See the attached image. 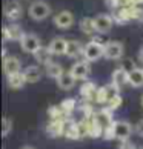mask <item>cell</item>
I'll use <instances>...</instances> for the list:
<instances>
[{"label": "cell", "instance_id": "8d00e7d4", "mask_svg": "<svg viewBox=\"0 0 143 149\" xmlns=\"http://www.w3.org/2000/svg\"><path fill=\"white\" fill-rule=\"evenodd\" d=\"M142 106H143V95H142Z\"/></svg>", "mask_w": 143, "mask_h": 149}, {"label": "cell", "instance_id": "8fae6325", "mask_svg": "<svg viewBox=\"0 0 143 149\" xmlns=\"http://www.w3.org/2000/svg\"><path fill=\"white\" fill-rule=\"evenodd\" d=\"M63 135L66 137V139H69V140H79V139H82L79 121H74L73 118H65Z\"/></svg>", "mask_w": 143, "mask_h": 149}, {"label": "cell", "instance_id": "8992f818", "mask_svg": "<svg viewBox=\"0 0 143 149\" xmlns=\"http://www.w3.org/2000/svg\"><path fill=\"white\" fill-rule=\"evenodd\" d=\"M69 72H71V75H73L75 80H83V81H86L88 77H89V72H91L89 63H88L86 60L77 62V63H74L73 66H71Z\"/></svg>", "mask_w": 143, "mask_h": 149}, {"label": "cell", "instance_id": "5b68a950", "mask_svg": "<svg viewBox=\"0 0 143 149\" xmlns=\"http://www.w3.org/2000/svg\"><path fill=\"white\" fill-rule=\"evenodd\" d=\"M74 14L71 13V11H68V9H63V11H60V13H57L56 15H54V19H52V22H54V25L57 26V28H60V29H68V28H71V26L74 25Z\"/></svg>", "mask_w": 143, "mask_h": 149}, {"label": "cell", "instance_id": "4316f807", "mask_svg": "<svg viewBox=\"0 0 143 149\" xmlns=\"http://www.w3.org/2000/svg\"><path fill=\"white\" fill-rule=\"evenodd\" d=\"M77 106V100L75 98H65V100L60 103V108H62V111L65 114V117L69 118V115L74 112V109Z\"/></svg>", "mask_w": 143, "mask_h": 149}, {"label": "cell", "instance_id": "3957f363", "mask_svg": "<svg viewBox=\"0 0 143 149\" xmlns=\"http://www.w3.org/2000/svg\"><path fill=\"white\" fill-rule=\"evenodd\" d=\"M117 97H120V89L117 86H114L112 83H109V85L98 88L97 95H96V102L100 104H108L109 102H112Z\"/></svg>", "mask_w": 143, "mask_h": 149}, {"label": "cell", "instance_id": "ba28073f", "mask_svg": "<svg viewBox=\"0 0 143 149\" xmlns=\"http://www.w3.org/2000/svg\"><path fill=\"white\" fill-rule=\"evenodd\" d=\"M20 46L22 49H23L25 52H31V54H34L37 49H40L42 48V42H40V38H38L36 34H25L23 38L20 40Z\"/></svg>", "mask_w": 143, "mask_h": 149}, {"label": "cell", "instance_id": "ffe728a7", "mask_svg": "<svg viewBox=\"0 0 143 149\" xmlns=\"http://www.w3.org/2000/svg\"><path fill=\"white\" fill-rule=\"evenodd\" d=\"M63 129H65V120H51L49 125L46 126V132L51 137L63 135Z\"/></svg>", "mask_w": 143, "mask_h": 149}, {"label": "cell", "instance_id": "cb8c5ba5", "mask_svg": "<svg viewBox=\"0 0 143 149\" xmlns=\"http://www.w3.org/2000/svg\"><path fill=\"white\" fill-rule=\"evenodd\" d=\"M45 72H46V75L49 77V79L57 80L59 77L65 72V71H63V68H62V65H60V63H57V62H51V63H48V65H46Z\"/></svg>", "mask_w": 143, "mask_h": 149}, {"label": "cell", "instance_id": "4fadbf2b", "mask_svg": "<svg viewBox=\"0 0 143 149\" xmlns=\"http://www.w3.org/2000/svg\"><path fill=\"white\" fill-rule=\"evenodd\" d=\"M94 118L98 121V125L102 126L103 129H108L109 126L114 123V118H112V111L108 108H103L100 111H97L94 114Z\"/></svg>", "mask_w": 143, "mask_h": 149}, {"label": "cell", "instance_id": "44dd1931", "mask_svg": "<svg viewBox=\"0 0 143 149\" xmlns=\"http://www.w3.org/2000/svg\"><path fill=\"white\" fill-rule=\"evenodd\" d=\"M79 26H80L82 32L86 34V36H94L96 32H97L94 17H83V19L79 22Z\"/></svg>", "mask_w": 143, "mask_h": 149}, {"label": "cell", "instance_id": "d590c367", "mask_svg": "<svg viewBox=\"0 0 143 149\" xmlns=\"http://www.w3.org/2000/svg\"><path fill=\"white\" fill-rule=\"evenodd\" d=\"M20 149H36V148H32V146H28V145H26V146H22Z\"/></svg>", "mask_w": 143, "mask_h": 149}, {"label": "cell", "instance_id": "836d02e7", "mask_svg": "<svg viewBox=\"0 0 143 149\" xmlns=\"http://www.w3.org/2000/svg\"><path fill=\"white\" fill-rule=\"evenodd\" d=\"M120 149H135V146H134V145H131L129 141H123V145L120 146Z\"/></svg>", "mask_w": 143, "mask_h": 149}, {"label": "cell", "instance_id": "7c38bea8", "mask_svg": "<svg viewBox=\"0 0 143 149\" xmlns=\"http://www.w3.org/2000/svg\"><path fill=\"white\" fill-rule=\"evenodd\" d=\"M20 68H22V62H20L19 57L8 56L6 58H3V72L6 75L20 72Z\"/></svg>", "mask_w": 143, "mask_h": 149}, {"label": "cell", "instance_id": "603a6c76", "mask_svg": "<svg viewBox=\"0 0 143 149\" xmlns=\"http://www.w3.org/2000/svg\"><path fill=\"white\" fill-rule=\"evenodd\" d=\"M6 81H8V86L13 88V89H20V88H23V85L26 83L23 72H17V74L6 75Z\"/></svg>", "mask_w": 143, "mask_h": 149}, {"label": "cell", "instance_id": "277c9868", "mask_svg": "<svg viewBox=\"0 0 143 149\" xmlns=\"http://www.w3.org/2000/svg\"><path fill=\"white\" fill-rule=\"evenodd\" d=\"M133 125L126 120H115L112 125V132H114V139H117L120 141H128V139L133 134Z\"/></svg>", "mask_w": 143, "mask_h": 149}, {"label": "cell", "instance_id": "7402d4cb", "mask_svg": "<svg viewBox=\"0 0 143 149\" xmlns=\"http://www.w3.org/2000/svg\"><path fill=\"white\" fill-rule=\"evenodd\" d=\"M34 56V58L37 60V63H40V65H48V63H51L52 60H51V57H52V54H51V51H49V48H45V46H42L40 49H37V51L32 54Z\"/></svg>", "mask_w": 143, "mask_h": 149}, {"label": "cell", "instance_id": "ac0fdd59", "mask_svg": "<svg viewBox=\"0 0 143 149\" xmlns=\"http://www.w3.org/2000/svg\"><path fill=\"white\" fill-rule=\"evenodd\" d=\"M42 74H43L42 69L38 68L37 65H31V66H28V68L23 71L26 83H37V81L42 79Z\"/></svg>", "mask_w": 143, "mask_h": 149}, {"label": "cell", "instance_id": "83f0119b", "mask_svg": "<svg viewBox=\"0 0 143 149\" xmlns=\"http://www.w3.org/2000/svg\"><path fill=\"white\" fill-rule=\"evenodd\" d=\"M48 117L51 120H65V114L62 111V108H60V104H51V106L48 108Z\"/></svg>", "mask_w": 143, "mask_h": 149}, {"label": "cell", "instance_id": "e575fe53", "mask_svg": "<svg viewBox=\"0 0 143 149\" xmlns=\"http://www.w3.org/2000/svg\"><path fill=\"white\" fill-rule=\"evenodd\" d=\"M139 58H140V62L143 63V48H142L140 51H139Z\"/></svg>", "mask_w": 143, "mask_h": 149}, {"label": "cell", "instance_id": "52a82bcc", "mask_svg": "<svg viewBox=\"0 0 143 149\" xmlns=\"http://www.w3.org/2000/svg\"><path fill=\"white\" fill-rule=\"evenodd\" d=\"M123 51H125V48L120 42H106L103 57L108 60H119V58H122Z\"/></svg>", "mask_w": 143, "mask_h": 149}, {"label": "cell", "instance_id": "484cf974", "mask_svg": "<svg viewBox=\"0 0 143 149\" xmlns=\"http://www.w3.org/2000/svg\"><path fill=\"white\" fill-rule=\"evenodd\" d=\"M129 85L134 88L143 86V69L142 68H135L134 71L129 72Z\"/></svg>", "mask_w": 143, "mask_h": 149}, {"label": "cell", "instance_id": "6da1fadb", "mask_svg": "<svg viewBox=\"0 0 143 149\" xmlns=\"http://www.w3.org/2000/svg\"><path fill=\"white\" fill-rule=\"evenodd\" d=\"M103 52H105V43L98 42L97 38H92L89 43L85 45L83 57L86 62H96V60L103 57Z\"/></svg>", "mask_w": 143, "mask_h": 149}, {"label": "cell", "instance_id": "74e56055", "mask_svg": "<svg viewBox=\"0 0 143 149\" xmlns=\"http://www.w3.org/2000/svg\"><path fill=\"white\" fill-rule=\"evenodd\" d=\"M139 149H143V148H139Z\"/></svg>", "mask_w": 143, "mask_h": 149}, {"label": "cell", "instance_id": "e0dca14e", "mask_svg": "<svg viewBox=\"0 0 143 149\" xmlns=\"http://www.w3.org/2000/svg\"><path fill=\"white\" fill-rule=\"evenodd\" d=\"M83 51H85V46L79 40H68V48H66V54L65 56L69 58H77V57L83 56Z\"/></svg>", "mask_w": 143, "mask_h": 149}, {"label": "cell", "instance_id": "7a4b0ae2", "mask_svg": "<svg viewBox=\"0 0 143 149\" xmlns=\"http://www.w3.org/2000/svg\"><path fill=\"white\" fill-rule=\"evenodd\" d=\"M28 14L32 20L42 22V20H45L51 15V6H49L46 2H43V0H37V2L29 5Z\"/></svg>", "mask_w": 143, "mask_h": 149}, {"label": "cell", "instance_id": "9a60e30c", "mask_svg": "<svg viewBox=\"0 0 143 149\" xmlns=\"http://www.w3.org/2000/svg\"><path fill=\"white\" fill-rule=\"evenodd\" d=\"M97 91H98L97 85L94 83V81H91V80H86V81H83V85L80 86V95L83 97L86 102L92 100V98L96 100Z\"/></svg>", "mask_w": 143, "mask_h": 149}, {"label": "cell", "instance_id": "f546056e", "mask_svg": "<svg viewBox=\"0 0 143 149\" xmlns=\"http://www.w3.org/2000/svg\"><path fill=\"white\" fill-rule=\"evenodd\" d=\"M120 68H123L125 71L131 72V71H134L137 66H135V63H134L133 58H123V60H122V66H120Z\"/></svg>", "mask_w": 143, "mask_h": 149}, {"label": "cell", "instance_id": "d4e9b609", "mask_svg": "<svg viewBox=\"0 0 143 149\" xmlns=\"http://www.w3.org/2000/svg\"><path fill=\"white\" fill-rule=\"evenodd\" d=\"M6 29H8V36H9V40L11 42H20L23 38L25 32L22 31V28L19 25H6Z\"/></svg>", "mask_w": 143, "mask_h": 149}, {"label": "cell", "instance_id": "9c48e42d", "mask_svg": "<svg viewBox=\"0 0 143 149\" xmlns=\"http://www.w3.org/2000/svg\"><path fill=\"white\" fill-rule=\"evenodd\" d=\"M94 22H96V28H97V32L100 34H106V32L111 31L112 25H114V17L109 14H97L94 17Z\"/></svg>", "mask_w": 143, "mask_h": 149}, {"label": "cell", "instance_id": "30bf717a", "mask_svg": "<svg viewBox=\"0 0 143 149\" xmlns=\"http://www.w3.org/2000/svg\"><path fill=\"white\" fill-rule=\"evenodd\" d=\"M3 14L6 15V19H9V20H19L22 17V14H23V8H22V5L17 0H11V2L5 3Z\"/></svg>", "mask_w": 143, "mask_h": 149}, {"label": "cell", "instance_id": "d6986e66", "mask_svg": "<svg viewBox=\"0 0 143 149\" xmlns=\"http://www.w3.org/2000/svg\"><path fill=\"white\" fill-rule=\"evenodd\" d=\"M56 81H57V86L62 91H69V89H73V88H74L77 80L71 75V72H63Z\"/></svg>", "mask_w": 143, "mask_h": 149}, {"label": "cell", "instance_id": "1f68e13d", "mask_svg": "<svg viewBox=\"0 0 143 149\" xmlns=\"http://www.w3.org/2000/svg\"><path fill=\"white\" fill-rule=\"evenodd\" d=\"M134 131H135V132H137V134H139L140 137H143V118L137 121V125H135Z\"/></svg>", "mask_w": 143, "mask_h": 149}, {"label": "cell", "instance_id": "d6a6232c", "mask_svg": "<svg viewBox=\"0 0 143 149\" xmlns=\"http://www.w3.org/2000/svg\"><path fill=\"white\" fill-rule=\"evenodd\" d=\"M2 36H3V43L11 42V40H9V36H8V29H6V26H3V29H2Z\"/></svg>", "mask_w": 143, "mask_h": 149}, {"label": "cell", "instance_id": "f1b7e54d", "mask_svg": "<svg viewBox=\"0 0 143 149\" xmlns=\"http://www.w3.org/2000/svg\"><path fill=\"white\" fill-rule=\"evenodd\" d=\"M11 129H13V120L5 115V117H3V126H2V135L6 137L11 132Z\"/></svg>", "mask_w": 143, "mask_h": 149}, {"label": "cell", "instance_id": "4dcf8cb0", "mask_svg": "<svg viewBox=\"0 0 143 149\" xmlns=\"http://www.w3.org/2000/svg\"><path fill=\"white\" fill-rule=\"evenodd\" d=\"M120 104H122V97H117V98H114L112 102H109L106 104V108L111 109V111H115L117 108H120Z\"/></svg>", "mask_w": 143, "mask_h": 149}, {"label": "cell", "instance_id": "2e32d148", "mask_svg": "<svg viewBox=\"0 0 143 149\" xmlns=\"http://www.w3.org/2000/svg\"><path fill=\"white\" fill-rule=\"evenodd\" d=\"M111 83L120 89V88L125 86L126 83H129V72H128V71H125L123 68H117V69L112 72Z\"/></svg>", "mask_w": 143, "mask_h": 149}, {"label": "cell", "instance_id": "5bb4252c", "mask_svg": "<svg viewBox=\"0 0 143 149\" xmlns=\"http://www.w3.org/2000/svg\"><path fill=\"white\" fill-rule=\"evenodd\" d=\"M48 48H49V51H51L52 56H62V54H66L68 40L63 38V37H54Z\"/></svg>", "mask_w": 143, "mask_h": 149}]
</instances>
